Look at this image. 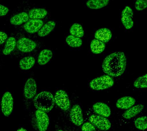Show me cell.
Wrapping results in <instances>:
<instances>
[{
    "label": "cell",
    "instance_id": "cell-11",
    "mask_svg": "<svg viewBox=\"0 0 147 131\" xmlns=\"http://www.w3.org/2000/svg\"><path fill=\"white\" fill-rule=\"evenodd\" d=\"M37 90V86L35 80L33 78H29L26 80L24 85V96L28 99L33 98L36 95Z\"/></svg>",
    "mask_w": 147,
    "mask_h": 131
},
{
    "label": "cell",
    "instance_id": "cell-28",
    "mask_svg": "<svg viewBox=\"0 0 147 131\" xmlns=\"http://www.w3.org/2000/svg\"><path fill=\"white\" fill-rule=\"evenodd\" d=\"M133 86L136 88H146L147 87V74L139 77L134 80Z\"/></svg>",
    "mask_w": 147,
    "mask_h": 131
},
{
    "label": "cell",
    "instance_id": "cell-9",
    "mask_svg": "<svg viewBox=\"0 0 147 131\" xmlns=\"http://www.w3.org/2000/svg\"><path fill=\"white\" fill-rule=\"evenodd\" d=\"M17 47L18 50L22 52H31L35 49L36 44L33 40L28 38H21L17 42Z\"/></svg>",
    "mask_w": 147,
    "mask_h": 131
},
{
    "label": "cell",
    "instance_id": "cell-10",
    "mask_svg": "<svg viewBox=\"0 0 147 131\" xmlns=\"http://www.w3.org/2000/svg\"><path fill=\"white\" fill-rule=\"evenodd\" d=\"M35 116L39 131H47L49 124V117L47 113L37 110L36 111Z\"/></svg>",
    "mask_w": 147,
    "mask_h": 131
},
{
    "label": "cell",
    "instance_id": "cell-8",
    "mask_svg": "<svg viewBox=\"0 0 147 131\" xmlns=\"http://www.w3.org/2000/svg\"><path fill=\"white\" fill-rule=\"evenodd\" d=\"M133 10L129 6H126L122 11L121 22L125 28L127 30L131 29L134 26Z\"/></svg>",
    "mask_w": 147,
    "mask_h": 131
},
{
    "label": "cell",
    "instance_id": "cell-25",
    "mask_svg": "<svg viewBox=\"0 0 147 131\" xmlns=\"http://www.w3.org/2000/svg\"><path fill=\"white\" fill-rule=\"evenodd\" d=\"M69 32L71 35L78 38H82L84 35V31L83 26L78 23H74L71 26Z\"/></svg>",
    "mask_w": 147,
    "mask_h": 131
},
{
    "label": "cell",
    "instance_id": "cell-27",
    "mask_svg": "<svg viewBox=\"0 0 147 131\" xmlns=\"http://www.w3.org/2000/svg\"><path fill=\"white\" fill-rule=\"evenodd\" d=\"M136 128L140 130L144 131L147 128V117L142 116L137 118L134 122Z\"/></svg>",
    "mask_w": 147,
    "mask_h": 131
},
{
    "label": "cell",
    "instance_id": "cell-5",
    "mask_svg": "<svg viewBox=\"0 0 147 131\" xmlns=\"http://www.w3.org/2000/svg\"><path fill=\"white\" fill-rule=\"evenodd\" d=\"M89 120L96 128L100 130L107 131L111 128V122L106 117L95 114L91 115L90 116Z\"/></svg>",
    "mask_w": 147,
    "mask_h": 131
},
{
    "label": "cell",
    "instance_id": "cell-6",
    "mask_svg": "<svg viewBox=\"0 0 147 131\" xmlns=\"http://www.w3.org/2000/svg\"><path fill=\"white\" fill-rule=\"evenodd\" d=\"M55 103L59 107L64 111H67L70 109L71 102L68 95L63 90H59L54 95Z\"/></svg>",
    "mask_w": 147,
    "mask_h": 131
},
{
    "label": "cell",
    "instance_id": "cell-34",
    "mask_svg": "<svg viewBox=\"0 0 147 131\" xmlns=\"http://www.w3.org/2000/svg\"><path fill=\"white\" fill-rule=\"evenodd\" d=\"M57 131H63V130H59Z\"/></svg>",
    "mask_w": 147,
    "mask_h": 131
},
{
    "label": "cell",
    "instance_id": "cell-2",
    "mask_svg": "<svg viewBox=\"0 0 147 131\" xmlns=\"http://www.w3.org/2000/svg\"><path fill=\"white\" fill-rule=\"evenodd\" d=\"M33 105L37 110L49 112L52 110L55 104L54 97L49 91H42L34 97Z\"/></svg>",
    "mask_w": 147,
    "mask_h": 131
},
{
    "label": "cell",
    "instance_id": "cell-19",
    "mask_svg": "<svg viewBox=\"0 0 147 131\" xmlns=\"http://www.w3.org/2000/svg\"><path fill=\"white\" fill-rule=\"evenodd\" d=\"M106 48L104 43L96 39L92 40L90 44V49L92 52L95 55H98L104 51Z\"/></svg>",
    "mask_w": 147,
    "mask_h": 131
},
{
    "label": "cell",
    "instance_id": "cell-4",
    "mask_svg": "<svg viewBox=\"0 0 147 131\" xmlns=\"http://www.w3.org/2000/svg\"><path fill=\"white\" fill-rule=\"evenodd\" d=\"M13 105L12 94L10 92H5L3 94L1 101V111L5 117H9L12 113Z\"/></svg>",
    "mask_w": 147,
    "mask_h": 131
},
{
    "label": "cell",
    "instance_id": "cell-24",
    "mask_svg": "<svg viewBox=\"0 0 147 131\" xmlns=\"http://www.w3.org/2000/svg\"><path fill=\"white\" fill-rule=\"evenodd\" d=\"M17 45L16 38L13 37H10L6 41L5 45L3 50V53L5 55H9L14 50Z\"/></svg>",
    "mask_w": 147,
    "mask_h": 131
},
{
    "label": "cell",
    "instance_id": "cell-16",
    "mask_svg": "<svg viewBox=\"0 0 147 131\" xmlns=\"http://www.w3.org/2000/svg\"><path fill=\"white\" fill-rule=\"evenodd\" d=\"M144 109V105L139 104L133 106L124 111L122 117L124 119L130 120L134 118L139 114Z\"/></svg>",
    "mask_w": 147,
    "mask_h": 131
},
{
    "label": "cell",
    "instance_id": "cell-12",
    "mask_svg": "<svg viewBox=\"0 0 147 131\" xmlns=\"http://www.w3.org/2000/svg\"><path fill=\"white\" fill-rule=\"evenodd\" d=\"M93 110L96 115L109 118L111 116V109L106 103L103 102H97L93 105Z\"/></svg>",
    "mask_w": 147,
    "mask_h": 131
},
{
    "label": "cell",
    "instance_id": "cell-21",
    "mask_svg": "<svg viewBox=\"0 0 147 131\" xmlns=\"http://www.w3.org/2000/svg\"><path fill=\"white\" fill-rule=\"evenodd\" d=\"M56 24L53 21H49L46 24L43 25L40 30L38 32V34L39 36L43 37L47 36L50 34L55 28Z\"/></svg>",
    "mask_w": 147,
    "mask_h": 131
},
{
    "label": "cell",
    "instance_id": "cell-7",
    "mask_svg": "<svg viewBox=\"0 0 147 131\" xmlns=\"http://www.w3.org/2000/svg\"><path fill=\"white\" fill-rule=\"evenodd\" d=\"M69 116L71 122L76 126H80L83 124V113L79 105L75 104L72 107L70 110Z\"/></svg>",
    "mask_w": 147,
    "mask_h": 131
},
{
    "label": "cell",
    "instance_id": "cell-17",
    "mask_svg": "<svg viewBox=\"0 0 147 131\" xmlns=\"http://www.w3.org/2000/svg\"><path fill=\"white\" fill-rule=\"evenodd\" d=\"M53 56V52L49 49H44L41 51L38 56V63L39 65H46L51 59Z\"/></svg>",
    "mask_w": 147,
    "mask_h": 131
},
{
    "label": "cell",
    "instance_id": "cell-15",
    "mask_svg": "<svg viewBox=\"0 0 147 131\" xmlns=\"http://www.w3.org/2000/svg\"><path fill=\"white\" fill-rule=\"evenodd\" d=\"M112 36L111 31L107 28L99 29L95 32L94 37L95 39L102 41L105 43L109 42Z\"/></svg>",
    "mask_w": 147,
    "mask_h": 131
},
{
    "label": "cell",
    "instance_id": "cell-18",
    "mask_svg": "<svg viewBox=\"0 0 147 131\" xmlns=\"http://www.w3.org/2000/svg\"><path fill=\"white\" fill-rule=\"evenodd\" d=\"M29 16L26 12H22L15 15L10 20V24L14 25H20L28 20Z\"/></svg>",
    "mask_w": 147,
    "mask_h": 131
},
{
    "label": "cell",
    "instance_id": "cell-32",
    "mask_svg": "<svg viewBox=\"0 0 147 131\" xmlns=\"http://www.w3.org/2000/svg\"><path fill=\"white\" fill-rule=\"evenodd\" d=\"M8 35L6 33L3 32H0V45L5 42L7 39Z\"/></svg>",
    "mask_w": 147,
    "mask_h": 131
},
{
    "label": "cell",
    "instance_id": "cell-3",
    "mask_svg": "<svg viewBox=\"0 0 147 131\" xmlns=\"http://www.w3.org/2000/svg\"><path fill=\"white\" fill-rule=\"evenodd\" d=\"M114 80L113 77L108 75H103L91 80L89 87L93 90H104L111 88L114 84Z\"/></svg>",
    "mask_w": 147,
    "mask_h": 131
},
{
    "label": "cell",
    "instance_id": "cell-22",
    "mask_svg": "<svg viewBox=\"0 0 147 131\" xmlns=\"http://www.w3.org/2000/svg\"><path fill=\"white\" fill-rule=\"evenodd\" d=\"M35 63V58L33 56H26L22 59L20 61L19 67L22 70H30L34 66Z\"/></svg>",
    "mask_w": 147,
    "mask_h": 131
},
{
    "label": "cell",
    "instance_id": "cell-13",
    "mask_svg": "<svg viewBox=\"0 0 147 131\" xmlns=\"http://www.w3.org/2000/svg\"><path fill=\"white\" fill-rule=\"evenodd\" d=\"M43 24L41 20L31 19L25 23L24 28L27 33L33 34L38 32Z\"/></svg>",
    "mask_w": 147,
    "mask_h": 131
},
{
    "label": "cell",
    "instance_id": "cell-33",
    "mask_svg": "<svg viewBox=\"0 0 147 131\" xmlns=\"http://www.w3.org/2000/svg\"><path fill=\"white\" fill-rule=\"evenodd\" d=\"M17 131H27L25 129L23 128H21L18 129Z\"/></svg>",
    "mask_w": 147,
    "mask_h": 131
},
{
    "label": "cell",
    "instance_id": "cell-23",
    "mask_svg": "<svg viewBox=\"0 0 147 131\" xmlns=\"http://www.w3.org/2000/svg\"><path fill=\"white\" fill-rule=\"evenodd\" d=\"M28 14L31 19L41 20L46 17L48 14V11L42 8H36L30 10Z\"/></svg>",
    "mask_w": 147,
    "mask_h": 131
},
{
    "label": "cell",
    "instance_id": "cell-20",
    "mask_svg": "<svg viewBox=\"0 0 147 131\" xmlns=\"http://www.w3.org/2000/svg\"><path fill=\"white\" fill-rule=\"evenodd\" d=\"M109 2L110 0H88L86 5L90 9L98 10L106 6Z\"/></svg>",
    "mask_w": 147,
    "mask_h": 131
},
{
    "label": "cell",
    "instance_id": "cell-30",
    "mask_svg": "<svg viewBox=\"0 0 147 131\" xmlns=\"http://www.w3.org/2000/svg\"><path fill=\"white\" fill-rule=\"evenodd\" d=\"M82 131H96V128L90 122H87L82 124Z\"/></svg>",
    "mask_w": 147,
    "mask_h": 131
},
{
    "label": "cell",
    "instance_id": "cell-31",
    "mask_svg": "<svg viewBox=\"0 0 147 131\" xmlns=\"http://www.w3.org/2000/svg\"><path fill=\"white\" fill-rule=\"evenodd\" d=\"M9 9L7 7L0 4V17H3L7 14Z\"/></svg>",
    "mask_w": 147,
    "mask_h": 131
},
{
    "label": "cell",
    "instance_id": "cell-26",
    "mask_svg": "<svg viewBox=\"0 0 147 131\" xmlns=\"http://www.w3.org/2000/svg\"><path fill=\"white\" fill-rule=\"evenodd\" d=\"M65 41L69 47L73 48H79L82 45L83 41L81 38L69 35L66 37Z\"/></svg>",
    "mask_w": 147,
    "mask_h": 131
},
{
    "label": "cell",
    "instance_id": "cell-14",
    "mask_svg": "<svg viewBox=\"0 0 147 131\" xmlns=\"http://www.w3.org/2000/svg\"><path fill=\"white\" fill-rule=\"evenodd\" d=\"M136 102L135 99L131 96H123L117 100L116 106L118 109L126 110L134 105Z\"/></svg>",
    "mask_w": 147,
    "mask_h": 131
},
{
    "label": "cell",
    "instance_id": "cell-29",
    "mask_svg": "<svg viewBox=\"0 0 147 131\" xmlns=\"http://www.w3.org/2000/svg\"><path fill=\"white\" fill-rule=\"evenodd\" d=\"M147 7V0H137L135 3V8L138 11H142Z\"/></svg>",
    "mask_w": 147,
    "mask_h": 131
},
{
    "label": "cell",
    "instance_id": "cell-1",
    "mask_svg": "<svg viewBox=\"0 0 147 131\" xmlns=\"http://www.w3.org/2000/svg\"><path fill=\"white\" fill-rule=\"evenodd\" d=\"M127 59L125 53L115 52L107 55L103 60L102 70L106 74L112 77L120 76L126 70Z\"/></svg>",
    "mask_w": 147,
    "mask_h": 131
}]
</instances>
